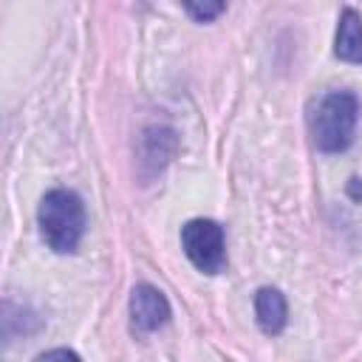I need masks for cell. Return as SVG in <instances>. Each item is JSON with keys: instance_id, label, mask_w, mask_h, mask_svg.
<instances>
[{"instance_id": "obj_4", "label": "cell", "mask_w": 362, "mask_h": 362, "mask_svg": "<svg viewBox=\"0 0 362 362\" xmlns=\"http://www.w3.org/2000/svg\"><path fill=\"white\" fill-rule=\"evenodd\" d=\"M170 320V303L164 291H158L150 283H139L130 291V322L139 334H153L164 328Z\"/></svg>"}, {"instance_id": "obj_8", "label": "cell", "mask_w": 362, "mask_h": 362, "mask_svg": "<svg viewBox=\"0 0 362 362\" xmlns=\"http://www.w3.org/2000/svg\"><path fill=\"white\" fill-rule=\"evenodd\" d=\"M34 362H82V359L74 351H68V348H51L45 354H40Z\"/></svg>"}, {"instance_id": "obj_2", "label": "cell", "mask_w": 362, "mask_h": 362, "mask_svg": "<svg viewBox=\"0 0 362 362\" xmlns=\"http://www.w3.org/2000/svg\"><path fill=\"white\" fill-rule=\"evenodd\" d=\"M359 122V99L351 90L325 93L311 113V139L320 153H342L351 147Z\"/></svg>"}, {"instance_id": "obj_6", "label": "cell", "mask_w": 362, "mask_h": 362, "mask_svg": "<svg viewBox=\"0 0 362 362\" xmlns=\"http://www.w3.org/2000/svg\"><path fill=\"white\" fill-rule=\"evenodd\" d=\"M334 54L342 62L362 65V17L354 8H342L337 37H334Z\"/></svg>"}, {"instance_id": "obj_1", "label": "cell", "mask_w": 362, "mask_h": 362, "mask_svg": "<svg viewBox=\"0 0 362 362\" xmlns=\"http://www.w3.org/2000/svg\"><path fill=\"white\" fill-rule=\"evenodd\" d=\"M37 226L48 249L68 255L85 235V204L74 189H48L37 209Z\"/></svg>"}, {"instance_id": "obj_3", "label": "cell", "mask_w": 362, "mask_h": 362, "mask_svg": "<svg viewBox=\"0 0 362 362\" xmlns=\"http://www.w3.org/2000/svg\"><path fill=\"white\" fill-rule=\"evenodd\" d=\"M181 249L187 260L204 274H221L226 269V235L218 221L192 218L181 226Z\"/></svg>"}, {"instance_id": "obj_5", "label": "cell", "mask_w": 362, "mask_h": 362, "mask_svg": "<svg viewBox=\"0 0 362 362\" xmlns=\"http://www.w3.org/2000/svg\"><path fill=\"white\" fill-rule=\"evenodd\" d=\"M255 320H257V325H260V331L266 337H277L288 322L286 297L272 286L257 288V294H255Z\"/></svg>"}, {"instance_id": "obj_7", "label": "cell", "mask_w": 362, "mask_h": 362, "mask_svg": "<svg viewBox=\"0 0 362 362\" xmlns=\"http://www.w3.org/2000/svg\"><path fill=\"white\" fill-rule=\"evenodd\" d=\"M184 11H187L192 20H198V23H209V20H215L218 14H223L226 6H223V3H184Z\"/></svg>"}]
</instances>
